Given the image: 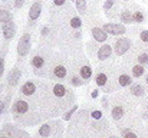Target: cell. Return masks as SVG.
Instances as JSON below:
<instances>
[{"mask_svg": "<svg viewBox=\"0 0 148 138\" xmlns=\"http://www.w3.org/2000/svg\"><path fill=\"white\" fill-rule=\"evenodd\" d=\"M111 53H112V47L109 45H103L101 46V49L98 50V58L101 60H105L106 58L111 56Z\"/></svg>", "mask_w": 148, "mask_h": 138, "instance_id": "obj_11", "label": "cell"}, {"mask_svg": "<svg viewBox=\"0 0 148 138\" xmlns=\"http://www.w3.org/2000/svg\"><path fill=\"white\" fill-rule=\"evenodd\" d=\"M124 1H128V0H124Z\"/></svg>", "mask_w": 148, "mask_h": 138, "instance_id": "obj_42", "label": "cell"}, {"mask_svg": "<svg viewBox=\"0 0 148 138\" xmlns=\"http://www.w3.org/2000/svg\"><path fill=\"white\" fill-rule=\"evenodd\" d=\"M138 62H140L141 65L148 63V53H141V55L138 56Z\"/></svg>", "mask_w": 148, "mask_h": 138, "instance_id": "obj_28", "label": "cell"}, {"mask_svg": "<svg viewBox=\"0 0 148 138\" xmlns=\"http://www.w3.org/2000/svg\"><path fill=\"white\" fill-rule=\"evenodd\" d=\"M12 19H13V17H12V13H10V12L0 9V22L6 23V22H10Z\"/></svg>", "mask_w": 148, "mask_h": 138, "instance_id": "obj_20", "label": "cell"}, {"mask_svg": "<svg viewBox=\"0 0 148 138\" xmlns=\"http://www.w3.org/2000/svg\"><path fill=\"white\" fill-rule=\"evenodd\" d=\"M52 75L56 78V79H63L66 76V68L63 65H56L53 69H52Z\"/></svg>", "mask_w": 148, "mask_h": 138, "instance_id": "obj_10", "label": "cell"}, {"mask_svg": "<svg viewBox=\"0 0 148 138\" xmlns=\"http://www.w3.org/2000/svg\"><path fill=\"white\" fill-rule=\"evenodd\" d=\"M111 138H116V137H111Z\"/></svg>", "mask_w": 148, "mask_h": 138, "instance_id": "obj_41", "label": "cell"}, {"mask_svg": "<svg viewBox=\"0 0 148 138\" xmlns=\"http://www.w3.org/2000/svg\"><path fill=\"white\" fill-rule=\"evenodd\" d=\"M144 118H148V111L147 112H144Z\"/></svg>", "mask_w": 148, "mask_h": 138, "instance_id": "obj_38", "label": "cell"}, {"mask_svg": "<svg viewBox=\"0 0 148 138\" xmlns=\"http://www.w3.org/2000/svg\"><path fill=\"white\" fill-rule=\"evenodd\" d=\"M131 82H132V79H131V76L127 75V73H121V75L118 76V84H119L121 87H130Z\"/></svg>", "mask_w": 148, "mask_h": 138, "instance_id": "obj_15", "label": "cell"}, {"mask_svg": "<svg viewBox=\"0 0 148 138\" xmlns=\"http://www.w3.org/2000/svg\"><path fill=\"white\" fill-rule=\"evenodd\" d=\"M130 92H131L132 95H135V96H141V95H144L145 89H144V87H141V85H132Z\"/></svg>", "mask_w": 148, "mask_h": 138, "instance_id": "obj_19", "label": "cell"}, {"mask_svg": "<svg viewBox=\"0 0 148 138\" xmlns=\"http://www.w3.org/2000/svg\"><path fill=\"white\" fill-rule=\"evenodd\" d=\"M121 20H122V23H131V22L134 20V17H132V14L130 13V10H124V12L121 13Z\"/></svg>", "mask_w": 148, "mask_h": 138, "instance_id": "obj_21", "label": "cell"}, {"mask_svg": "<svg viewBox=\"0 0 148 138\" xmlns=\"http://www.w3.org/2000/svg\"><path fill=\"white\" fill-rule=\"evenodd\" d=\"M20 69L19 68H13L12 69V72L9 73V78H7V84H9V87L10 88H13L17 82H19V79H20Z\"/></svg>", "mask_w": 148, "mask_h": 138, "instance_id": "obj_8", "label": "cell"}, {"mask_svg": "<svg viewBox=\"0 0 148 138\" xmlns=\"http://www.w3.org/2000/svg\"><path fill=\"white\" fill-rule=\"evenodd\" d=\"M3 35H4V38L9 41V39H12L13 36H14V33H16V25L13 23V20H10V22H6L4 25H3Z\"/></svg>", "mask_w": 148, "mask_h": 138, "instance_id": "obj_7", "label": "cell"}, {"mask_svg": "<svg viewBox=\"0 0 148 138\" xmlns=\"http://www.w3.org/2000/svg\"><path fill=\"white\" fill-rule=\"evenodd\" d=\"M32 66H33V69H35V73L36 75H43V72H42V69L45 68V58L43 56H40V55H35L33 58H32Z\"/></svg>", "mask_w": 148, "mask_h": 138, "instance_id": "obj_5", "label": "cell"}, {"mask_svg": "<svg viewBox=\"0 0 148 138\" xmlns=\"http://www.w3.org/2000/svg\"><path fill=\"white\" fill-rule=\"evenodd\" d=\"M23 3H25V0H14V7L16 9H20L23 6Z\"/></svg>", "mask_w": 148, "mask_h": 138, "instance_id": "obj_34", "label": "cell"}, {"mask_svg": "<svg viewBox=\"0 0 148 138\" xmlns=\"http://www.w3.org/2000/svg\"><path fill=\"white\" fill-rule=\"evenodd\" d=\"M79 73H81V78L82 79H89L91 76H92V69L88 66V65H85V66H82L81 69H79Z\"/></svg>", "mask_w": 148, "mask_h": 138, "instance_id": "obj_16", "label": "cell"}, {"mask_svg": "<svg viewBox=\"0 0 148 138\" xmlns=\"http://www.w3.org/2000/svg\"><path fill=\"white\" fill-rule=\"evenodd\" d=\"M130 47H131V41L125 39V38H121V39H118L115 42V53L118 56H122Z\"/></svg>", "mask_w": 148, "mask_h": 138, "instance_id": "obj_4", "label": "cell"}, {"mask_svg": "<svg viewBox=\"0 0 148 138\" xmlns=\"http://www.w3.org/2000/svg\"><path fill=\"white\" fill-rule=\"evenodd\" d=\"M39 135L43 138H49L52 135V125L50 124H43L39 128Z\"/></svg>", "mask_w": 148, "mask_h": 138, "instance_id": "obj_14", "label": "cell"}, {"mask_svg": "<svg viewBox=\"0 0 148 138\" xmlns=\"http://www.w3.org/2000/svg\"><path fill=\"white\" fill-rule=\"evenodd\" d=\"M76 108H78V106L75 105V106H73V108L71 109V111H68V112H66V114L63 115V119H65V121H68V119H71V117H72V114H73V112L76 111Z\"/></svg>", "mask_w": 148, "mask_h": 138, "instance_id": "obj_29", "label": "cell"}, {"mask_svg": "<svg viewBox=\"0 0 148 138\" xmlns=\"http://www.w3.org/2000/svg\"><path fill=\"white\" fill-rule=\"evenodd\" d=\"M91 95H92V98H97V96H98V95H99V91H98V89H94Z\"/></svg>", "mask_w": 148, "mask_h": 138, "instance_id": "obj_37", "label": "cell"}, {"mask_svg": "<svg viewBox=\"0 0 148 138\" xmlns=\"http://www.w3.org/2000/svg\"><path fill=\"white\" fill-rule=\"evenodd\" d=\"M132 17H134V20H135L137 23H143V22H144V14H143L141 12H135Z\"/></svg>", "mask_w": 148, "mask_h": 138, "instance_id": "obj_24", "label": "cell"}, {"mask_svg": "<svg viewBox=\"0 0 148 138\" xmlns=\"http://www.w3.org/2000/svg\"><path fill=\"white\" fill-rule=\"evenodd\" d=\"M20 93L25 95V96H35L38 93V84L36 82H32V81L25 82L20 87Z\"/></svg>", "mask_w": 148, "mask_h": 138, "instance_id": "obj_2", "label": "cell"}, {"mask_svg": "<svg viewBox=\"0 0 148 138\" xmlns=\"http://www.w3.org/2000/svg\"><path fill=\"white\" fill-rule=\"evenodd\" d=\"M72 85H75V87H81L82 85V81H81V78H78V76H75V75H72L71 76V81H69Z\"/></svg>", "mask_w": 148, "mask_h": 138, "instance_id": "obj_25", "label": "cell"}, {"mask_svg": "<svg viewBox=\"0 0 148 138\" xmlns=\"http://www.w3.org/2000/svg\"><path fill=\"white\" fill-rule=\"evenodd\" d=\"M92 118H94V119H101V118H102V112H101V111H94V112H92Z\"/></svg>", "mask_w": 148, "mask_h": 138, "instance_id": "obj_33", "label": "cell"}, {"mask_svg": "<svg viewBox=\"0 0 148 138\" xmlns=\"http://www.w3.org/2000/svg\"><path fill=\"white\" fill-rule=\"evenodd\" d=\"M3 73H4V58L0 56V78L3 76Z\"/></svg>", "mask_w": 148, "mask_h": 138, "instance_id": "obj_31", "label": "cell"}, {"mask_svg": "<svg viewBox=\"0 0 148 138\" xmlns=\"http://www.w3.org/2000/svg\"><path fill=\"white\" fill-rule=\"evenodd\" d=\"M95 81H97L98 87H101V88H105V91H106V84H108V75H106L105 72H99L98 75L95 76Z\"/></svg>", "mask_w": 148, "mask_h": 138, "instance_id": "obj_13", "label": "cell"}, {"mask_svg": "<svg viewBox=\"0 0 148 138\" xmlns=\"http://www.w3.org/2000/svg\"><path fill=\"white\" fill-rule=\"evenodd\" d=\"M71 26H72L73 29H79V27L82 26L81 19H79V17H72V19H71Z\"/></svg>", "mask_w": 148, "mask_h": 138, "instance_id": "obj_23", "label": "cell"}, {"mask_svg": "<svg viewBox=\"0 0 148 138\" xmlns=\"http://www.w3.org/2000/svg\"><path fill=\"white\" fill-rule=\"evenodd\" d=\"M122 115H124V109H122L121 105H116V106L112 108V118L114 119H121Z\"/></svg>", "mask_w": 148, "mask_h": 138, "instance_id": "obj_18", "label": "cell"}, {"mask_svg": "<svg viewBox=\"0 0 148 138\" xmlns=\"http://www.w3.org/2000/svg\"><path fill=\"white\" fill-rule=\"evenodd\" d=\"M112 6H114V0H106V1L103 3V9H105V10H109Z\"/></svg>", "mask_w": 148, "mask_h": 138, "instance_id": "obj_32", "label": "cell"}, {"mask_svg": "<svg viewBox=\"0 0 148 138\" xmlns=\"http://www.w3.org/2000/svg\"><path fill=\"white\" fill-rule=\"evenodd\" d=\"M92 36L98 42H105L106 41V32L103 29H99V27H94L92 29Z\"/></svg>", "mask_w": 148, "mask_h": 138, "instance_id": "obj_12", "label": "cell"}, {"mask_svg": "<svg viewBox=\"0 0 148 138\" xmlns=\"http://www.w3.org/2000/svg\"><path fill=\"white\" fill-rule=\"evenodd\" d=\"M48 33H49V27H48V26H45V27L42 29V36H46Z\"/></svg>", "mask_w": 148, "mask_h": 138, "instance_id": "obj_35", "label": "cell"}, {"mask_svg": "<svg viewBox=\"0 0 148 138\" xmlns=\"http://www.w3.org/2000/svg\"><path fill=\"white\" fill-rule=\"evenodd\" d=\"M52 92H53V95H55L56 98H65L69 91H68L63 85H60V84H55L53 88H52Z\"/></svg>", "mask_w": 148, "mask_h": 138, "instance_id": "obj_9", "label": "cell"}, {"mask_svg": "<svg viewBox=\"0 0 148 138\" xmlns=\"http://www.w3.org/2000/svg\"><path fill=\"white\" fill-rule=\"evenodd\" d=\"M1 89H3V87H1V85H0V91H1Z\"/></svg>", "mask_w": 148, "mask_h": 138, "instance_id": "obj_39", "label": "cell"}, {"mask_svg": "<svg viewBox=\"0 0 148 138\" xmlns=\"http://www.w3.org/2000/svg\"><path fill=\"white\" fill-rule=\"evenodd\" d=\"M40 12H42V3L40 1H35L32 6H30V10H29V22H35L38 20V17L40 16Z\"/></svg>", "mask_w": 148, "mask_h": 138, "instance_id": "obj_6", "label": "cell"}, {"mask_svg": "<svg viewBox=\"0 0 148 138\" xmlns=\"http://www.w3.org/2000/svg\"><path fill=\"white\" fill-rule=\"evenodd\" d=\"M65 1H66V0H53V3H55L56 6H62Z\"/></svg>", "mask_w": 148, "mask_h": 138, "instance_id": "obj_36", "label": "cell"}, {"mask_svg": "<svg viewBox=\"0 0 148 138\" xmlns=\"http://www.w3.org/2000/svg\"><path fill=\"white\" fill-rule=\"evenodd\" d=\"M76 1V7H78V12L81 14H84L86 12V1L85 0H75Z\"/></svg>", "mask_w": 148, "mask_h": 138, "instance_id": "obj_22", "label": "cell"}, {"mask_svg": "<svg viewBox=\"0 0 148 138\" xmlns=\"http://www.w3.org/2000/svg\"><path fill=\"white\" fill-rule=\"evenodd\" d=\"M9 99H10V93L7 95L6 99H0V117H1V114H3V111H4V108H6V104L9 102Z\"/></svg>", "mask_w": 148, "mask_h": 138, "instance_id": "obj_26", "label": "cell"}, {"mask_svg": "<svg viewBox=\"0 0 148 138\" xmlns=\"http://www.w3.org/2000/svg\"><path fill=\"white\" fill-rule=\"evenodd\" d=\"M30 46H32V43H30V35H29V33H25V35L20 38L19 43H17V55H19L20 59L29 53Z\"/></svg>", "mask_w": 148, "mask_h": 138, "instance_id": "obj_1", "label": "cell"}, {"mask_svg": "<svg viewBox=\"0 0 148 138\" xmlns=\"http://www.w3.org/2000/svg\"><path fill=\"white\" fill-rule=\"evenodd\" d=\"M122 135H124V138H138L132 131H130L128 128L127 130H122Z\"/></svg>", "mask_w": 148, "mask_h": 138, "instance_id": "obj_27", "label": "cell"}, {"mask_svg": "<svg viewBox=\"0 0 148 138\" xmlns=\"http://www.w3.org/2000/svg\"><path fill=\"white\" fill-rule=\"evenodd\" d=\"M144 72H145V69H144V66L141 63H138V65H135L132 68V76H135V78H141L144 75Z\"/></svg>", "mask_w": 148, "mask_h": 138, "instance_id": "obj_17", "label": "cell"}, {"mask_svg": "<svg viewBox=\"0 0 148 138\" xmlns=\"http://www.w3.org/2000/svg\"><path fill=\"white\" fill-rule=\"evenodd\" d=\"M140 38H141V41H143V42L148 43V30H143V32H141V35H140Z\"/></svg>", "mask_w": 148, "mask_h": 138, "instance_id": "obj_30", "label": "cell"}, {"mask_svg": "<svg viewBox=\"0 0 148 138\" xmlns=\"http://www.w3.org/2000/svg\"><path fill=\"white\" fill-rule=\"evenodd\" d=\"M72 1H73V0H72Z\"/></svg>", "mask_w": 148, "mask_h": 138, "instance_id": "obj_43", "label": "cell"}, {"mask_svg": "<svg viewBox=\"0 0 148 138\" xmlns=\"http://www.w3.org/2000/svg\"><path fill=\"white\" fill-rule=\"evenodd\" d=\"M106 33H109V35H124L125 32H127V29H125V26L124 25H112V23H105L103 25V27H102Z\"/></svg>", "mask_w": 148, "mask_h": 138, "instance_id": "obj_3", "label": "cell"}, {"mask_svg": "<svg viewBox=\"0 0 148 138\" xmlns=\"http://www.w3.org/2000/svg\"><path fill=\"white\" fill-rule=\"evenodd\" d=\"M145 81H147V84H148V75H147V79H145Z\"/></svg>", "mask_w": 148, "mask_h": 138, "instance_id": "obj_40", "label": "cell"}]
</instances>
